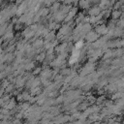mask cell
<instances>
[{
  "mask_svg": "<svg viewBox=\"0 0 124 124\" xmlns=\"http://www.w3.org/2000/svg\"><path fill=\"white\" fill-rule=\"evenodd\" d=\"M102 13V9L100 6H94V7H91L89 8L88 10V14L90 16H99L100 14Z\"/></svg>",
  "mask_w": 124,
  "mask_h": 124,
  "instance_id": "cell-1",
  "label": "cell"
},
{
  "mask_svg": "<svg viewBox=\"0 0 124 124\" xmlns=\"http://www.w3.org/2000/svg\"><path fill=\"white\" fill-rule=\"evenodd\" d=\"M65 17H66V14H64L61 10L57 11L56 13L53 14V16L52 18L55 19L56 21H62V20H65Z\"/></svg>",
  "mask_w": 124,
  "mask_h": 124,
  "instance_id": "cell-2",
  "label": "cell"
},
{
  "mask_svg": "<svg viewBox=\"0 0 124 124\" xmlns=\"http://www.w3.org/2000/svg\"><path fill=\"white\" fill-rule=\"evenodd\" d=\"M60 7H61L60 3H59L58 1H56V2H54V3H53L51 6H50L49 11H50V13L54 14V13H56L57 11H59V10H60Z\"/></svg>",
  "mask_w": 124,
  "mask_h": 124,
  "instance_id": "cell-3",
  "label": "cell"
},
{
  "mask_svg": "<svg viewBox=\"0 0 124 124\" xmlns=\"http://www.w3.org/2000/svg\"><path fill=\"white\" fill-rule=\"evenodd\" d=\"M96 32L98 33V34H106L107 32H108V28L104 25V24H101V25H98L97 27H96Z\"/></svg>",
  "mask_w": 124,
  "mask_h": 124,
  "instance_id": "cell-4",
  "label": "cell"
},
{
  "mask_svg": "<svg viewBox=\"0 0 124 124\" xmlns=\"http://www.w3.org/2000/svg\"><path fill=\"white\" fill-rule=\"evenodd\" d=\"M78 6H79L80 8H82V9H88V8L91 7V4L89 3L88 0H79Z\"/></svg>",
  "mask_w": 124,
  "mask_h": 124,
  "instance_id": "cell-5",
  "label": "cell"
},
{
  "mask_svg": "<svg viewBox=\"0 0 124 124\" xmlns=\"http://www.w3.org/2000/svg\"><path fill=\"white\" fill-rule=\"evenodd\" d=\"M71 9H72V6H71L70 4H65V3H64V4H62V5H61V7H60V10H61L64 14H66V15L70 12V10H71Z\"/></svg>",
  "mask_w": 124,
  "mask_h": 124,
  "instance_id": "cell-6",
  "label": "cell"
},
{
  "mask_svg": "<svg viewBox=\"0 0 124 124\" xmlns=\"http://www.w3.org/2000/svg\"><path fill=\"white\" fill-rule=\"evenodd\" d=\"M121 16H122V11H120V10H113L111 13V16L113 19H117V18L121 17Z\"/></svg>",
  "mask_w": 124,
  "mask_h": 124,
  "instance_id": "cell-7",
  "label": "cell"
},
{
  "mask_svg": "<svg viewBox=\"0 0 124 124\" xmlns=\"http://www.w3.org/2000/svg\"><path fill=\"white\" fill-rule=\"evenodd\" d=\"M86 38H87V40H88L89 42H91V41H95V40L97 39V35H96L94 32H89V33L87 34Z\"/></svg>",
  "mask_w": 124,
  "mask_h": 124,
  "instance_id": "cell-8",
  "label": "cell"
},
{
  "mask_svg": "<svg viewBox=\"0 0 124 124\" xmlns=\"http://www.w3.org/2000/svg\"><path fill=\"white\" fill-rule=\"evenodd\" d=\"M121 7H122V3H121L120 1L115 2L114 5H113V9H114V10H119V9H121Z\"/></svg>",
  "mask_w": 124,
  "mask_h": 124,
  "instance_id": "cell-9",
  "label": "cell"
},
{
  "mask_svg": "<svg viewBox=\"0 0 124 124\" xmlns=\"http://www.w3.org/2000/svg\"><path fill=\"white\" fill-rule=\"evenodd\" d=\"M82 46H83V43H82V41H78V42L76 44V46H75V48H77V49H80Z\"/></svg>",
  "mask_w": 124,
  "mask_h": 124,
  "instance_id": "cell-10",
  "label": "cell"
},
{
  "mask_svg": "<svg viewBox=\"0 0 124 124\" xmlns=\"http://www.w3.org/2000/svg\"><path fill=\"white\" fill-rule=\"evenodd\" d=\"M53 3H54V0H45L44 1V4L46 5V6H49V5L51 6Z\"/></svg>",
  "mask_w": 124,
  "mask_h": 124,
  "instance_id": "cell-11",
  "label": "cell"
},
{
  "mask_svg": "<svg viewBox=\"0 0 124 124\" xmlns=\"http://www.w3.org/2000/svg\"><path fill=\"white\" fill-rule=\"evenodd\" d=\"M118 26H119V27H123V26H124V18H121V19L118 21Z\"/></svg>",
  "mask_w": 124,
  "mask_h": 124,
  "instance_id": "cell-12",
  "label": "cell"
},
{
  "mask_svg": "<svg viewBox=\"0 0 124 124\" xmlns=\"http://www.w3.org/2000/svg\"><path fill=\"white\" fill-rule=\"evenodd\" d=\"M34 46H35V47H40L42 46V41H37Z\"/></svg>",
  "mask_w": 124,
  "mask_h": 124,
  "instance_id": "cell-13",
  "label": "cell"
},
{
  "mask_svg": "<svg viewBox=\"0 0 124 124\" xmlns=\"http://www.w3.org/2000/svg\"><path fill=\"white\" fill-rule=\"evenodd\" d=\"M57 1H58V2H66L67 0H57Z\"/></svg>",
  "mask_w": 124,
  "mask_h": 124,
  "instance_id": "cell-14",
  "label": "cell"
}]
</instances>
